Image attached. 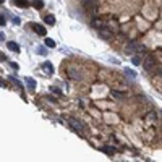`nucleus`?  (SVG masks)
Returning <instances> with one entry per match:
<instances>
[{
  "label": "nucleus",
  "instance_id": "6",
  "mask_svg": "<svg viewBox=\"0 0 162 162\" xmlns=\"http://www.w3.org/2000/svg\"><path fill=\"white\" fill-rule=\"evenodd\" d=\"M25 81H26V86H28V89L29 91H36V80H33V78H25Z\"/></svg>",
  "mask_w": 162,
  "mask_h": 162
},
{
  "label": "nucleus",
  "instance_id": "3",
  "mask_svg": "<svg viewBox=\"0 0 162 162\" xmlns=\"http://www.w3.org/2000/svg\"><path fill=\"white\" fill-rule=\"evenodd\" d=\"M99 36L102 39H105V41H110V39L113 37V31L109 29V28H101V29H99Z\"/></svg>",
  "mask_w": 162,
  "mask_h": 162
},
{
  "label": "nucleus",
  "instance_id": "8",
  "mask_svg": "<svg viewBox=\"0 0 162 162\" xmlns=\"http://www.w3.org/2000/svg\"><path fill=\"white\" fill-rule=\"evenodd\" d=\"M13 3L16 7H19V8H26L29 3H28V0H13Z\"/></svg>",
  "mask_w": 162,
  "mask_h": 162
},
{
  "label": "nucleus",
  "instance_id": "14",
  "mask_svg": "<svg viewBox=\"0 0 162 162\" xmlns=\"http://www.w3.org/2000/svg\"><path fill=\"white\" fill-rule=\"evenodd\" d=\"M44 44H46L47 47H50V49H54V47H55L54 39H50V37H47V39H46V41H44Z\"/></svg>",
  "mask_w": 162,
  "mask_h": 162
},
{
  "label": "nucleus",
  "instance_id": "1",
  "mask_svg": "<svg viewBox=\"0 0 162 162\" xmlns=\"http://www.w3.org/2000/svg\"><path fill=\"white\" fill-rule=\"evenodd\" d=\"M140 50H144V47L140 46V44H138V42H135V41L128 42V44H126V47H125V52L128 54V55H133V54L140 52Z\"/></svg>",
  "mask_w": 162,
  "mask_h": 162
},
{
  "label": "nucleus",
  "instance_id": "7",
  "mask_svg": "<svg viewBox=\"0 0 162 162\" xmlns=\"http://www.w3.org/2000/svg\"><path fill=\"white\" fill-rule=\"evenodd\" d=\"M34 31H36L39 36H46V28L42 25H34Z\"/></svg>",
  "mask_w": 162,
  "mask_h": 162
},
{
  "label": "nucleus",
  "instance_id": "24",
  "mask_svg": "<svg viewBox=\"0 0 162 162\" xmlns=\"http://www.w3.org/2000/svg\"><path fill=\"white\" fill-rule=\"evenodd\" d=\"M11 66H13L15 70H18V63H15V62H11Z\"/></svg>",
  "mask_w": 162,
  "mask_h": 162
},
{
  "label": "nucleus",
  "instance_id": "26",
  "mask_svg": "<svg viewBox=\"0 0 162 162\" xmlns=\"http://www.w3.org/2000/svg\"><path fill=\"white\" fill-rule=\"evenodd\" d=\"M5 39V36H3V33H0V41H3Z\"/></svg>",
  "mask_w": 162,
  "mask_h": 162
},
{
  "label": "nucleus",
  "instance_id": "16",
  "mask_svg": "<svg viewBox=\"0 0 162 162\" xmlns=\"http://www.w3.org/2000/svg\"><path fill=\"white\" fill-rule=\"evenodd\" d=\"M68 75H70V76H72V78H76V80H80V73H78L76 72V70H68Z\"/></svg>",
  "mask_w": 162,
  "mask_h": 162
},
{
  "label": "nucleus",
  "instance_id": "18",
  "mask_svg": "<svg viewBox=\"0 0 162 162\" xmlns=\"http://www.w3.org/2000/svg\"><path fill=\"white\" fill-rule=\"evenodd\" d=\"M34 5V8H37V10H41L42 7H44V3H42V0H36V2L33 3Z\"/></svg>",
  "mask_w": 162,
  "mask_h": 162
},
{
  "label": "nucleus",
  "instance_id": "2",
  "mask_svg": "<svg viewBox=\"0 0 162 162\" xmlns=\"http://www.w3.org/2000/svg\"><path fill=\"white\" fill-rule=\"evenodd\" d=\"M68 123H70V126H72L75 131H78V133H83V131H84V125H83L81 120H78V118H70Z\"/></svg>",
  "mask_w": 162,
  "mask_h": 162
},
{
  "label": "nucleus",
  "instance_id": "5",
  "mask_svg": "<svg viewBox=\"0 0 162 162\" xmlns=\"http://www.w3.org/2000/svg\"><path fill=\"white\" fill-rule=\"evenodd\" d=\"M42 70H44V73H47V75H52L54 73V65L50 62H44L42 63Z\"/></svg>",
  "mask_w": 162,
  "mask_h": 162
},
{
  "label": "nucleus",
  "instance_id": "11",
  "mask_svg": "<svg viewBox=\"0 0 162 162\" xmlns=\"http://www.w3.org/2000/svg\"><path fill=\"white\" fill-rule=\"evenodd\" d=\"M93 26L101 29V28H104V21H102V19H93Z\"/></svg>",
  "mask_w": 162,
  "mask_h": 162
},
{
  "label": "nucleus",
  "instance_id": "12",
  "mask_svg": "<svg viewBox=\"0 0 162 162\" xmlns=\"http://www.w3.org/2000/svg\"><path fill=\"white\" fill-rule=\"evenodd\" d=\"M146 120H148V122H156L157 120V115L154 112H149V113H146Z\"/></svg>",
  "mask_w": 162,
  "mask_h": 162
},
{
  "label": "nucleus",
  "instance_id": "23",
  "mask_svg": "<svg viewBox=\"0 0 162 162\" xmlns=\"http://www.w3.org/2000/svg\"><path fill=\"white\" fill-rule=\"evenodd\" d=\"M39 54H41V55H46V49H44V47H39Z\"/></svg>",
  "mask_w": 162,
  "mask_h": 162
},
{
  "label": "nucleus",
  "instance_id": "29",
  "mask_svg": "<svg viewBox=\"0 0 162 162\" xmlns=\"http://www.w3.org/2000/svg\"><path fill=\"white\" fill-rule=\"evenodd\" d=\"M2 2H3V0H0V3H2Z\"/></svg>",
  "mask_w": 162,
  "mask_h": 162
},
{
  "label": "nucleus",
  "instance_id": "22",
  "mask_svg": "<svg viewBox=\"0 0 162 162\" xmlns=\"http://www.w3.org/2000/svg\"><path fill=\"white\" fill-rule=\"evenodd\" d=\"M50 91H52V93H55L57 96H60V94H62V91L58 89V88H50Z\"/></svg>",
  "mask_w": 162,
  "mask_h": 162
},
{
  "label": "nucleus",
  "instance_id": "4",
  "mask_svg": "<svg viewBox=\"0 0 162 162\" xmlns=\"http://www.w3.org/2000/svg\"><path fill=\"white\" fill-rule=\"evenodd\" d=\"M154 65H156V62H154L152 57H148V58L144 60V68H146V72H152V70H154Z\"/></svg>",
  "mask_w": 162,
  "mask_h": 162
},
{
  "label": "nucleus",
  "instance_id": "21",
  "mask_svg": "<svg viewBox=\"0 0 162 162\" xmlns=\"http://www.w3.org/2000/svg\"><path fill=\"white\" fill-rule=\"evenodd\" d=\"M10 81H11V83H13V84H15V86H18V88H23V86H21V83H19L18 80H15V78H10Z\"/></svg>",
  "mask_w": 162,
  "mask_h": 162
},
{
  "label": "nucleus",
  "instance_id": "15",
  "mask_svg": "<svg viewBox=\"0 0 162 162\" xmlns=\"http://www.w3.org/2000/svg\"><path fill=\"white\" fill-rule=\"evenodd\" d=\"M83 3H84L86 7H96V2L97 0H81Z\"/></svg>",
  "mask_w": 162,
  "mask_h": 162
},
{
  "label": "nucleus",
  "instance_id": "28",
  "mask_svg": "<svg viewBox=\"0 0 162 162\" xmlns=\"http://www.w3.org/2000/svg\"><path fill=\"white\" fill-rule=\"evenodd\" d=\"M159 75H161V76H162V68H161V70H159Z\"/></svg>",
  "mask_w": 162,
  "mask_h": 162
},
{
  "label": "nucleus",
  "instance_id": "20",
  "mask_svg": "<svg viewBox=\"0 0 162 162\" xmlns=\"http://www.w3.org/2000/svg\"><path fill=\"white\" fill-rule=\"evenodd\" d=\"M131 62H133V65H136V66H138V65H141V63H143V60H141L140 57H133V60H131Z\"/></svg>",
  "mask_w": 162,
  "mask_h": 162
},
{
  "label": "nucleus",
  "instance_id": "9",
  "mask_svg": "<svg viewBox=\"0 0 162 162\" xmlns=\"http://www.w3.org/2000/svg\"><path fill=\"white\" fill-rule=\"evenodd\" d=\"M7 47H8L10 50H13V52H19V46L16 44V42H7Z\"/></svg>",
  "mask_w": 162,
  "mask_h": 162
},
{
  "label": "nucleus",
  "instance_id": "17",
  "mask_svg": "<svg viewBox=\"0 0 162 162\" xmlns=\"http://www.w3.org/2000/svg\"><path fill=\"white\" fill-rule=\"evenodd\" d=\"M110 94H112V96L113 97H117V99H123V93H120V91H112V93H110Z\"/></svg>",
  "mask_w": 162,
  "mask_h": 162
},
{
  "label": "nucleus",
  "instance_id": "13",
  "mask_svg": "<svg viewBox=\"0 0 162 162\" xmlns=\"http://www.w3.org/2000/svg\"><path fill=\"white\" fill-rule=\"evenodd\" d=\"M102 151H104L105 154H113V152H115V148H113V146H104Z\"/></svg>",
  "mask_w": 162,
  "mask_h": 162
},
{
  "label": "nucleus",
  "instance_id": "25",
  "mask_svg": "<svg viewBox=\"0 0 162 162\" xmlns=\"http://www.w3.org/2000/svg\"><path fill=\"white\" fill-rule=\"evenodd\" d=\"M0 25H5V18H2V16H0Z\"/></svg>",
  "mask_w": 162,
  "mask_h": 162
},
{
  "label": "nucleus",
  "instance_id": "19",
  "mask_svg": "<svg viewBox=\"0 0 162 162\" xmlns=\"http://www.w3.org/2000/svg\"><path fill=\"white\" fill-rule=\"evenodd\" d=\"M125 73L128 75L130 78H136V72H133V70H130V68H125Z\"/></svg>",
  "mask_w": 162,
  "mask_h": 162
},
{
  "label": "nucleus",
  "instance_id": "27",
  "mask_svg": "<svg viewBox=\"0 0 162 162\" xmlns=\"http://www.w3.org/2000/svg\"><path fill=\"white\" fill-rule=\"evenodd\" d=\"M0 86H2V88H5V83H3L2 80H0Z\"/></svg>",
  "mask_w": 162,
  "mask_h": 162
},
{
  "label": "nucleus",
  "instance_id": "10",
  "mask_svg": "<svg viewBox=\"0 0 162 162\" xmlns=\"http://www.w3.org/2000/svg\"><path fill=\"white\" fill-rule=\"evenodd\" d=\"M44 21H46V25H50V26L55 25V18L52 16V15H46V16H44Z\"/></svg>",
  "mask_w": 162,
  "mask_h": 162
}]
</instances>
